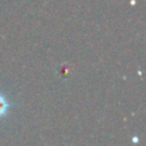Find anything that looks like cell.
<instances>
[{
	"mask_svg": "<svg viewBox=\"0 0 146 146\" xmlns=\"http://www.w3.org/2000/svg\"><path fill=\"white\" fill-rule=\"evenodd\" d=\"M7 111V103L5 102V99L0 96V116Z\"/></svg>",
	"mask_w": 146,
	"mask_h": 146,
	"instance_id": "cell-1",
	"label": "cell"
}]
</instances>
